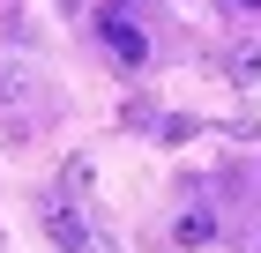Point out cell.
<instances>
[{
    "label": "cell",
    "instance_id": "6da1fadb",
    "mask_svg": "<svg viewBox=\"0 0 261 253\" xmlns=\"http://www.w3.org/2000/svg\"><path fill=\"white\" fill-rule=\"evenodd\" d=\"M97 38L112 45V60H120V67H142V60H149V38H142L135 8H120V0H105V8H97Z\"/></svg>",
    "mask_w": 261,
    "mask_h": 253
},
{
    "label": "cell",
    "instance_id": "7a4b0ae2",
    "mask_svg": "<svg viewBox=\"0 0 261 253\" xmlns=\"http://www.w3.org/2000/svg\"><path fill=\"white\" fill-rule=\"evenodd\" d=\"M45 238H53L60 253H97V238H90V223H82V209H75L67 194L45 201Z\"/></svg>",
    "mask_w": 261,
    "mask_h": 253
},
{
    "label": "cell",
    "instance_id": "3957f363",
    "mask_svg": "<svg viewBox=\"0 0 261 253\" xmlns=\"http://www.w3.org/2000/svg\"><path fill=\"white\" fill-rule=\"evenodd\" d=\"M172 231H179V246H209V238H217V216H209V209H187Z\"/></svg>",
    "mask_w": 261,
    "mask_h": 253
},
{
    "label": "cell",
    "instance_id": "277c9868",
    "mask_svg": "<svg viewBox=\"0 0 261 253\" xmlns=\"http://www.w3.org/2000/svg\"><path fill=\"white\" fill-rule=\"evenodd\" d=\"M231 82H246V90L261 82V45H239V52H231Z\"/></svg>",
    "mask_w": 261,
    "mask_h": 253
},
{
    "label": "cell",
    "instance_id": "5b68a950",
    "mask_svg": "<svg viewBox=\"0 0 261 253\" xmlns=\"http://www.w3.org/2000/svg\"><path fill=\"white\" fill-rule=\"evenodd\" d=\"M60 8H82V0H60Z\"/></svg>",
    "mask_w": 261,
    "mask_h": 253
},
{
    "label": "cell",
    "instance_id": "8992f818",
    "mask_svg": "<svg viewBox=\"0 0 261 253\" xmlns=\"http://www.w3.org/2000/svg\"><path fill=\"white\" fill-rule=\"evenodd\" d=\"M239 8H261V0H239Z\"/></svg>",
    "mask_w": 261,
    "mask_h": 253
}]
</instances>
